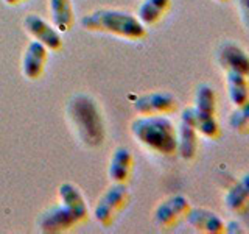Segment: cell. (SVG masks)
<instances>
[{
	"instance_id": "obj_13",
	"label": "cell",
	"mask_w": 249,
	"mask_h": 234,
	"mask_svg": "<svg viewBox=\"0 0 249 234\" xmlns=\"http://www.w3.org/2000/svg\"><path fill=\"white\" fill-rule=\"evenodd\" d=\"M218 62L224 70H233L240 74H249V58L246 52L235 44H224L218 52Z\"/></svg>"
},
{
	"instance_id": "obj_15",
	"label": "cell",
	"mask_w": 249,
	"mask_h": 234,
	"mask_svg": "<svg viewBox=\"0 0 249 234\" xmlns=\"http://www.w3.org/2000/svg\"><path fill=\"white\" fill-rule=\"evenodd\" d=\"M226 84H228L229 100L233 106L238 108L248 103L249 98L248 75L233 72V70H226Z\"/></svg>"
},
{
	"instance_id": "obj_18",
	"label": "cell",
	"mask_w": 249,
	"mask_h": 234,
	"mask_svg": "<svg viewBox=\"0 0 249 234\" xmlns=\"http://www.w3.org/2000/svg\"><path fill=\"white\" fill-rule=\"evenodd\" d=\"M193 113L196 117H215L216 114V96L212 86L201 84L195 94Z\"/></svg>"
},
{
	"instance_id": "obj_20",
	"label": "cell",
	"mask_w": 249,
	"mask_h": 234,
	"mask_svg": "<svg viewBox=\"0 0 249 234\" xmlns=\"http://www.w3.org/2000/svg\"><path fill=\"white\" fill-rule=\"evenodd\" d=\"M229 125L232 130L238 133H248L249 127V111H248V103L243 106H238L229 117Z\"/></svg>"
},
{
	"instance_id": "obj_14",
	"label": "cell",
	"mask_w": 249,
	"mask_h": 234,
	"mask_svg": "<svg viewBox=\"0 0 249 234\" xmlns=\"http://www.w3.org/2000/svg\"><path fill=\"white\" fill-rule=\"evenodd\" d=\"M58 195H59V200L62 205L72 211L78 220L83 222L88 218V215H89L88 203H86L83 194L80 192V189H78L76 186L70 184V183L61 184L58 187Z\"/></svg>"
},
{
	"instance_id": "obj_23",
	"label": "cell",
	"mask_w": 249,
	"mask_h": 234,
	"mask_svg": "<svg viewBox=\"0 0 249 234\" xmlns=\"http://www.w3.org/2000/svg\"><path fill=\"white\" fill-rule=\"evenodd\" d=\"M216 2H220V3H224V2H228V0H216Z\"/></svg>"
},
{
	"instance_id": "obj_3",
	"label": "cell",
	"mask_w": 249,
	"mask_h": 234,
	"mask_svg": "<svg viewBox=\"0 0 249 234\" xmlns=\"http://www.w3.org/2000/svg\"><path fill=\"white\" fill-rule=\"evenodd\" d=\"M67 116L73 123L81 140L89 147L103 144L105 125L97 103L88 96H75L69 101Z\"/></svg>"
},
{
	"instance_id": "obj_21",
	"label": "cell",
	"mask_w": 249,
	"mask_h": 234,
	"mask_svg": "<svg viewBox=\"0 0 249 234\" xmlns=\"http://www.w3.org/2000/svg\"><path fill=\"white\" fill-rule=\"evenodd\" d=\"M240 228L241 226L237 222H231L229 225H224V233H243Z\"/></svg>"
},
{
	"instance_id": "obj_10",
	"label": "cell",
	"mask_w": 249,
	"mask_h": 234,
	"mask_svg": "<svg viewBox=\"0 0 249 234\" xmlns=\"http://www.w3.org/2000/svg\"><path fill=\"white\" fill-rule=\"evenodd\" d=\"M47 58H49V49L39 41H33L27 45L25 53L22 58V72L28 80H37L42 75Z\"/></svg>"
},
{
	"instance_id": "obj_17",
	"label": "cell",
	"mask_w": 249,
	"mask_h": 234,
	"mask_svg": "<svg viewBox=\"0 0 249 234\" xmlns=\"http://www.w3.org/2000/svg\"><path fill=\"white\" fill-rule=\"evenodd\" d=\"M249 201V186L248 176H245L240 183L233 184L224 195V203L229 211L235 214H246Z\"/></svg>"
},
{
	"instance_id": "obj_12",
	"label": "cell",
	"mask_w": 249,
	"mask_h": 234,
	"mask_svg": "<svg viewBox=\"0 0 249 234\" xmlns=\"http://www.w3.org/2000/svg\"><path fill=\"white\" fill-rule=\"evenodd\" d=\"M132 166H134V158H132V153L124 147L115 148L111 161H109V167H107V175L111 178V181L114 183H126L131 172Z\"/></svg>"
},
{
	"instance_id": "obj_6",
	"label": "cell",
	"mask_w": 249,
	"mask_h": 234,
	"mask_svg": "<svg viewBox=\"0 0 249 234\" xmlns=\"http://www.w3.org/2000/svg\"><path fill=\"white\" fill-rule=\"evenodd\" d=\"M76 223H80V220L75 217L72 211L61 203V205L45 211V213L39 217L37 228L39 231L45 234H58V233H66L69 230H72Z\"/></svg>"
},
{
	"instance_id": "obj_11",
	"label": "cell",
	"mask_w": 249,
	"mask_h": 234,
	"mask_svg": "<svg viewBox=\"0 0 249 234\" xmlns=\"http://www.w3.org/2000/svg\"><path fill=\"white\" fill-rule=\"evenodd\" d=\"M187 222H189L195 230L207 234H223L224 233V222L221 217L212 213V211L204 208H190L187 211Z\"/></svg>"
},
{
	"instance_id": "obj_4",
	"label": "cell",
	"mask_w": 249,
	"mask_h": 234,
	"mask_svg": "<svg viewBox=\"0 0 249 234\" xmlns=\"http://www.w3.org/2000/svg\"><path fill=\"white\" fill-rule=\"evenodd\" d=\"M128 200H129L128 187L123 183L112 184L97 201L95 209H93L95 220L103 226H109L114 222L115 215L126 206Z\"/></svg>"
},
{
	"instance_id": "obj_5",
	"label": "cell",
	"mask_w": 249,
	"mask_h": 234,
	"mask_svg": "<svg viewBox=\"0 0 249 234\" xmlns=\"http://www.w3.org/2000/svg\"><path fill=\"white\" fill-rule=\"evenodd\" d=\"M176 152L179 153L182 159L190 161L198 153V131L195 127V117H193V108L182 109L181 114V123L176 130Z\"/></svg>"
},
{
	"instance_id": "obj_22",
	"label": "cell",
	"mask_w": 249,
	"mask_h": 234,
	"mask_svg": "<svg viewBox=\"0 0 249 234\" xmlns=\"http://www.w3.org/2000/svg\"><path fill=\"white\" fill-rule=\"evenodd\" d=\"M3 2H5L6 5H19V3H22V2H25V0H3Z\"/></svg>"
},
{
	"instance_id": "obj_7",
	"label": "cell",
	"mask_w": 249,
	"mask_h": 234,
	"mask_svg": "<svg viewBox=\"0 0 249 234\" xmlns=\"http://www.w3.org/2000/svg\"><path fill=\"white\" fill-rule=\"evenodd\" d=\"M190 209V201L184 195H173L167 200L160 201L154 211V220L162 228H170L176 225L182 217H185L187 211Z\"/></svg>"
},
{
	"instance_id": "obj_2",
	"label": "cell",
	"mask_w": 249,
	"mask_h": 234,
	"mask_svg": "<svg viewBox=\"0 0 249 234\" xmlns=\"http://www.w3.org/2000/svg\"><path fill=\"white\" fill-rule=\"evenodd\" d=\"M81 27L88 31L115 35L126 39H142L146 28L136 16L120 10H97L86 14L81 19Z\"/></svg>"
},
{
	"instance_id": "obj_16",
	"label": "cell",
	"mask_w": 249,
	"mask_h": 234,
	"mask_svg": "<svg viewBox=\"0 0 249 234\" xmlns=\"http://www.w3.org/2000/svg\"><path fill=\"white\" fill-rule=\"evenodd\" d=\"M50 16L53 27L59 33H67L72 28L75 16H73V6L70 0H49Z\"/></svg>"
},
{
	"instance_id": "obj_9",
	"label": "cell",
	"mask_w": 249,
	"mask_h": 234,
	"mask_svg": "<svg viewBox=\"0 0 249 234\" xmlns=\"http://www.w3.org/2000/svg\"><path fill=\"white\" fill-rule=\"evenodd\" d=\"M134 109L140 116H165L176 109V98L168 92L145 94L136 98Z\"/></svg>"
},
{
	"instance_id": "obj_19",
	"label": "cell",
	"mask_w": 249,
	"mask_h": 234,
	"mask_svg": "<svg viewBox=\"0 0 249 234\" xmlns=\"http://www.w3.org/2000/svg\"><path fill=\"white\" fill-rule=\"evenodd\" d=\"M171 0H143L139 6L137 19L143 25H154L162 19V16L168 11Z\"/></svg>"
},
{
	"instance_id": "obj_8",
	"label": "cell",
	"mask_w": 249,
	"mask_h": 234,
	"mask_svg": "<svg viewBox=\"0 0 249 234\" xmlns=\"http://www.w3.org/2000/svg\"><path fill=\"white\" fill-rule=\"evenodd\" d=\"M23 27L35 38V41L44 44L49 50H59L62 47V38L59 31L47 20L39 18L37 14H28L23 20Z\"/></svg>"
},
{
	"instance_id": "obj_1",
	"label": "cell",
	"mask_w": 249,
	"mask_h": 234,
	"mask_svg": "<svg viewBox=\"0 0 249 234\" xmlns=\"http://www.w3.org/2000/svg\"><path fill=\"white\" fill-rule=\"evenodd\" d=\"M131 133L140 144L160 155L176 152V128L165 116H142L131 122Z\"/></svg>"
}]
</instances>
